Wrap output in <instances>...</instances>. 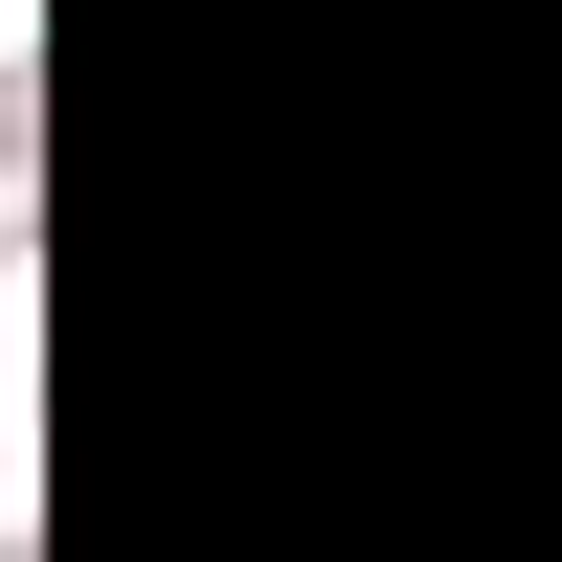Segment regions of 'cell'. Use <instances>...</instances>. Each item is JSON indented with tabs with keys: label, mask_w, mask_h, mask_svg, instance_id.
<instances>
[{
	"label": "cell",
	"mask_w": 562,
	"mask_h": 562,
	"mask_svg": "<svg viewBox=\"0 0 562 562\" xmlns=\"http://www.w3.org/2000/svg\"><path fill=\"white\" fill-rule=\"evenodd\" d=\"M0 248H23V90H0Z\"/></svg>",
	"instance_id": "6da1fadb"
},
{
	"label": "cell",
	"mask_w": 562,
	"mask_h": 562,
	"mask_svg": "<svg viewBox=\"0 0 562 562\" xmlns=\"http://www.w3.org/2000/svg\"><path fill=\"white\" fill-rule=\"evenodd\" d=\"M0 562H23V540H0Z\"/></svg>",
	"instance_id": "7a4b0ae2"
}]
</instances>
